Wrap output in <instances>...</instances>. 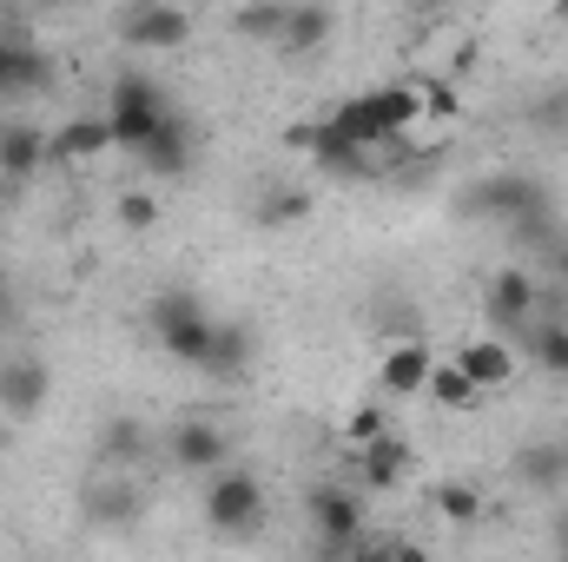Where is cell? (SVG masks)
<instances>
[{
	"mask_svg": "<svg viewBox=\"0 0 568 562\" xmlns=\"http://www.w3.org/2000/svg\"><path fill=\"white\" fill-rule=\"evenodd\" d=\"M417 120H424L417 80H384V87H371V93H351V100L331 113V127H337L351 145H364V152L390 145L397 133H410Z\"/></svg>",
	"mask_w": 568,
	"mask_h": 562,
	"instance_id": "6da1fadb",
	"label": "cell"
},
{
	"mask_svg": "<svg viewBox=\"0 0 568 562\" xmlns=\"http://www.w3.org/2000/svg\"><path fill=\"white\" fill-rule=\"evenodd\" d=\"M205 530L212 536H225V543H258V530H265V483H258V470H245V463H225L219 476H205Z\"/></svg>",
	"mask_w": 568,
	"mask_h": 562,
	"instance_id": "7a4b0ae2",
	"label": "cell"
},
{
	"mask_svg": "<svg viewBox=\"0 0 568 562\" xmlns=\"http://www.w3.org/2000/svg\"><path fill=\"white\" fill-rule=\"evenodd\" d=\"M145 324H152V344H159L165 358H179L185 371H205V351H212V331H219V318L205 311V298H192V291H159V298L145 304Z\"/></svg>",
	"mask_w": 568,
	"mask_h": 562,
	"instance_id": "3957f363",
	"label": "cell"
},
{
	"mask_svg": "<svg viewBox=\"0 0 568 562\" xmlns=\"http://www.w3.org/2000/svg\"><path fill=\"white\" fill-rule=\"evenodd\" d=\"M106 127H113V152H133L140 159L145 140L159 133V120L172 113V100H165V87L159 80H145V73H113V87H106Z\"/></svg>",
	"mask_w": 568,
	"mask_h": 562,
	"instance_id": "277c9868",
	"label": "cell"
},
{
	"mask_svg": "<svg viewBox=\"0 0 568 562\" xmlns=\"http://www.w3.org/2000/svg\"><path fill=\"white\" fill-rule=\"evenodd\" d=\"M469 219H496V225H523V219H536V212H556V199H549V185L536 179V172H516V165H503V172H483L476 185H463V199H456Z\"/></svg>",
	"mask_w": 568,
	"mask_h": 562,
	"instance_id": "5b68a950",
	"label": "cell"
},
{
	"mask_svg": "<svg viewBox=\"0 0 568 562\" xmlns=\"http://www.w3.org/2000/svg\"><path fill=\"white\" fill-rule=\"evenodd\" d=\"M304 516H311V536H317V556L324 562H344L364 543V496L344 490V483H311Z\"/></svg>",
	"mask_w": 568,
	"mask_h": 562,
	"instance_id": "8992f818",
	"label": "cell"
},
{
	"mask_svg": "<svg viewBox=\"0 0 568 562\" xmlns=\"http://www.w3.org/2000/svg\"><path fill=\"white\" fill-rule=\"evenodd\" d=\"M47 398H53V371H47V358H33V351H7L0 358V418L7 423H33L47 411Z\"/></svg>",
	"mask_w": 568,
	"mask_h": 562,
	"instance_id": "52a82bcc",
	"label": "cell"
},
{
	"mask_svg": "<svg viewBox=\"0 0 568 562\" xmlns=\"http://www.w3.org/2000/svg\"><path fill=\"white\" fill-rule=\"evenodd\" d=\"M120 40L133 53H179L192 40V13L185 7H165V0H140L120 13Z\"/></svg>",
	"mask_w": 568,
	"mask_h": 562,
	"instance_id": "ba28073f",
	"label": "cell"
},
{
	"mask_svg": "<svg viewBox=\"0 0 568 562\" xmlns=\"http://www.w3.org/2000/svg\"><path fill=\"white\" fill-rule=\"evenodd\" d=\"M483 318H496L503 331H529L542 318V279L523 265H503L496 279L483 284Z\"/></svg>",
	"mask_w": 568,
	"mask_h": 562,
	"instance_id": "9c48e42d",
	"label": "cell"
},
{
	"mask_svg": "<svg viewBox=\"0 0 568 562\" xmlns=\"http://www.w3.org/2000/svg\"><path fill=\"white\" fill-rule=\"evenodd\" d=\"M165 450H172L179 476H219L232 463V443H225V430L212 418H179L165 430Z\"/></svg>",
	"mask_w": 568,
	"mask_h": 562,
	"instance_id": "30bf717a",
	"label": "cell"
},
{
	"mask_svg": "<svg viewBox=\"0 0 568 562\" xmlns=\"http://www.w3.org/2000/svg\"><path fill=\"white\" fill-rule=\"evenodd\" d=\"M80 510H87L93 530H133L145 516V496H140V483H133V470H106V476L87 483Z\"/></svg>",
	"mask_w": 568,
	"mask_h": 562,
	"instance_id": "8fae6325",
	"label": "cell"
},
{
	"mask_svg": "<svg viewBox=\"0 0 568 562\" xmlns=\"http://www.w3.org/2000/svg\"><path fill=\"white\" fill-rule=\"evenodd\" d=\"M429 371H436V351H429L424 338H397V344H384V358H377V384H384L390 398L429 391Z\"/></svg>",
	"mask_w": 568,
	"mask_h": 562,
	"instance_id": "7c38bea8",
	"label": "cell"
},
{
	"mask_svg": "<svg viewBox=\"0 0 568 562\" xmlns=\"http://www.w3.org/2000/svg\"><path fill=\"white\" fill-rule=\"evenodd\" d=\"M140 165L152 172V179H179V172H192V120L172 107L165 120H159V133L145 140Z\"/></svg>",
	"mask_w": 568,
	"mask_h": 562,
	"instance_id": "4fadbf2b",
	"label": "cell"
},
{
	"mask_svg": "<svg viewBox=\"0 0 568 562\" xmlns=\"http://www.w3.org/2000/svg\"><path fill=\"white\" fill-rule=\"evenodd\" d=\"M106 152H113L106 113H80L60 133H47V159H60V165H87V159H106Z\"/></svg>",
	"mask_w": 568,
	"mask_h": 562,
	"instance_id": "5bb4252c",
	"label": "cell"
},
{
	"mask_svg": "<svg viewBox=\"0 0 568 562\" xmlns=\"http://www.w3.org/2000/svg\"><path fill=\"white\" fill-rule=\"evenodd\" d=\"M449 364H456V371H463L476 391H503V384L516 378V351H509L496 331H489V338H469V344H463Z\"/></svg>",
	"mask_w": 568,
	"mask_h": 562,
	"instance_id": "9a60e30c",
	"label": "cell"
},
{
	"mask_svg": "<svg viewBox=\"0 0 568 562\" xmlns=\"http://www.w3.org/2000/svg\"><path fill=\"white\" fill-rule=\"evenodd\" d=\"M47 80H53V60H47L40 47H27V40L7 33V47H0V100H27V93H40Z\"/></svg>",
	"mask_w": 568,
	"mask_h": 562,
	"instance_id": "2e32d148",
	"label": "cell"
},
{
	"mask_svg": "<svg viewBox=\"0 0 568 562\" xmlns=\"http://www.w3.org/2000/svg\"><path fill=\"white\" fill-rule=\"evenodd\" d=\"M404 476H410V443L397 430L357 450V483L364 490H404Z\"/></svg>",
	"mask_w": 568,
	"mask_h": 562,
	"instance_id": "e0dca14e",
	"label": "cell"
},
{
	"mask_svg": "<svg viewBox=\"0 0 568 562\" xmlns=\"http://www.w3.org/2000/svg\"><path fill=\"white\" fill-rule=\"evenodd\" d=\"M47 159V133L33 120H0V179H33Z\"/></svg>",
	"mask_w": 568,
	"mask_h": 562,
	"instance_id": "ac0fdd59",
	"label": "cell"
},
{
	"mask_svg": "<svg viewBox=\"0 0 568 562\" xmlns=\"http://www.w3.org/2000/svg\"><path fill=\"white\" fill-rule=\"evenodd\" d=\"M337 33V13L331 7H311V0H291L284 13V40L278 53H324V40Z\"/></svg>",
	"mask_w": 568,
	"mask_h": 562,
	"instance_id": "d6986e66",
	"label": "cell"
},
{
	"mask_svg": "<svg viewBox=\"0 0 568 562\" xmlns=\"http://www.w3.org/2000/svg\"><path fill=\"white\" fill-rule=\"evenodd\" d=\"M245 364H252V331L239 318H219L212 351H205V378H245Z\"/></svg>",
	"mask_w": 568,
	"mask_h": 562,
	"instance_id": "ffe728a7",
	"label": "cell"
},
{
	"mask_svg": "<svg viewBox=\"0 0 568 562\" xmlns=\"http://www.w3.org/2000/svg\"><path fill=\"white\" fill-rule=\"evenodd\" d=\"M516 476H523L529 490H556V483H568V450L562 443H529V450L516 456Z\"/></svg>",
	"mask_w": 568,
	"mask_h": 562,
	"instance_id": "44dd1931",
	"label": "cell"
},
{
	"mask_svg": "<svg viewBox=\"0 0 568 562\" xmlns=\"http://www.w3.org/2000/svg\"><path fill=\"white\" fill-rule=\"evenodd\" d=\"M429 404H443V411H476L483 404V391L449 364V358H436V371H429V391H424Z\"/></svg>",
	"mask_w": 568,
	"mask_h": 562,
	"instance_id": "7402d4cb",
	"label": "cell"
},
{
	"mask_svg": "<svg viewBox=\"0 0 568 562\" xmlns=\"http://www.w3.org/2000/svg\"><path fill=\"white\" fill-rule=\"evenodd\" d=\"M529 358H536L549 378H568V324L562 318H536V324H529Z\"/></svg>",
	"mask_w": 568,
	"mask_h": 562,
	"instance_id": "603a6c76",
	"label": "cell"
},
{
	"mask_svg": "<svg viewBox=\"0 0 568 562\" xmlns=\"http://www.w3.org/2000/svg\"><path fill=\"white\" fill-rule=\"evenodd\" d=\"M100 456H106V470H133L145 456V430H140V418H113L106 430H100Z\"/></svg>",
	"mask_w": 568,
	"mask_h": 562,
	"instance_id": "cb8c5ba5",
	"label": "cell"
},
{
	"mask_svg": "<svg viewBox=\"0 0 568 562\" xmlns=\"http://www.w3.org/2000/svg\"><path fill=\"white\" fill-rule=\"evenodd\" d=\"M311 219V192L304 185H265L258 192V225H297Z\"/></svg>",
	"mask_w": 568,
	"mask_h": 562,
	"instance_id": "d4e9b609",
	"label": "cell"
},
{
	"mask_svg": "<svg viewBox=\"0 0 568 562\" xmlns=\"http://www.w3.org/2000/svg\"><path fill=\"white\" fill-rule=\"evenodd\" d=\"M284 13H291V0H278V7H239V13H232V33H239V40H265V47H278L284 40Z\"/></svg>",
	"mask_w": 568,
	"mask_h": 562,
	"instance_id": "484cf974",
	"label": "cell"
},
{
	"mask_svg": "<svg viewBox=\"0 0 568 562\" xmlns=\"http://www.w3.org/2000/svg\"><path fill=\"white\" fill-rule=\"evenodd\" d=\"M436 516H443L449 530H476V516H483V496H476L469 483H436Z\"/></svg>",
	"mask_w": 568,
	"mask_h": 562,
	"instance_id": "4316f807",
	"label": "cell"
},
{
	"mask_svg": "<svg viewBox=\"0 0 568 562\" xmlns=\"http://www.w3.org/2000/svg\"><path fill=\"white\" fill-rule=\"evenodd\" d=\"M337 436H344L351 450H364V443H377V436H390V411H384V404H357L351 418L337 423Z\"/></svg>",
	"mask_w": 568,
	"mask_h": 562,
	"instance_id": "83f0119b",
	"label": "cell"
},
{
	"mask_svg": "<svg viewBox=\"0 0 568 562\" xmlns=\"http://www.w3.org/2000/svg\"><path fill=\"white\" fill-rule=\"evenodd\" d=\"M417 100H424V120H456L463 113V93L449 80H417Z\"/></svg>",
	"mask_w": 568,
	"mask_h": 562,
	"instance_id": "f1b7e54d",
	"label": "cell"
},
{
	"mask_svg": "<svg viewBox=\"0 0 568 562\" xmlns=\"http://www.w3.org/2000/svg\"><path fill=\"white\" fill-rule=\"evenodd\" d=\"M120 225L152 232V225H159V199H152V192H120Z\"/></svg>",
	"mask_w": 568,
	"mask_h": 562,
	"instance_id": "f546056e",
	"label": "cell"
},
{
	"mask_svg": "<svg viewBox=\"0 0 568 562\" xmlns=\"http://www.w3.org/2000/svg\"><path fill=\"white\" fill-rule=\"evenodd\" d=\"M542 265H549V284H556V291H568V232L549 245V252H542Z\"/></svg>",
	"mask_w": 568,
	"mask_h": 562,
	"instance_id": "4dcf8cb0",
	"label": "cell"
},
{
	"mask_svg": "<svg viewBox=\"0 0 568 562\" xmlns=\"http://www.w3.org/2000/svg\"><path fill=\"white\" fill-rule=\"evenodd\" d=\"M344 562H390V543H357Z\"/></svg>",
	"mask_w": 568,
	"mask_h": 562,
	"instance_id": "1f68e13d",
	"label": "cell"
},
{
	"mask_svg": "<svg viewBox=\"0 0 568 562\" xmlns=\"http://www.w3.org/2000/svg\"><path fill=\"white\" fill-rule=\"evenodd\" d=\"M13 318H20V304H13V284L0 279V331H7V324H13Z\"/></svg>",
	"mask_w": 568,
	"mask_h": 562,
	"instance_id": "d6a6232c",
	"label": "cell"
},
{
	"mask_svg": "<svg viewBox=\"0 0 568 562\" xmlns=\"http://www.w3.org/2000/svg\"><path fill=\"white\" fill-rule=\"evenodd\" d=\"M390 562H429L424 543H390Z\"/></svg>",
	"mask_w": 568,
	"mask_h": 562,
	"instance_id": "836d02e7",
	"label": "cell"
},
{
	"mask_svg": "<svg viewBox=\"0 0 568 562\" xmlns=\"http://www.w3.org/2000/svg\"><path fill=\"white\" fill-rule=\"evenodd\" d=\"M556 556L568 562V516H562V530H556Z\"/></svg>",
	"mask_w": 568,
	"mask_h": 562,
	"instance_id": "e575fe53",
	"label": "cell"
},
{
	"mask_svg": "<svg viewBox=\"0 0 568 562\" xmlns=\"http://www.w3.org/2000/svg\"><path fill=\"white\" fill-rule=\"evenodd\" d=\"M0 47H7V27H0Z\"/></svg>",
	"mask_w": 568,
	"mask_h": 562,
	"instance_id": "d590c367",
	"label": "cell"
}]
</instances>
